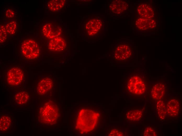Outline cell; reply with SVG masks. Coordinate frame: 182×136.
Wrapping results in <instances>:
<instances>
[{"instance_id":"obj_19","label":"cell","mask_w":182,"mask_h":136,"mask_svg":"<svg viewBox=\"0 0 182 136\" xmlns=\"http://www.w3.org/2000/svg\"><path fill=\"white\" fill-rule=\"evenodd\" d=\"M142 115V112L141 111L137 109L133 110H130L127 112L126 118L130 121H136L141 119Z\"/></svg>"},{"instance_id":"obj_5","label":"cell","mask_w":182,"mask_h":136,"mask_svg":"<svg viewBox=\"0 0 182 136\" xmlns=\"http://www.w3.org/2000/svg\"><path fill=\"white\" fill-rule=\"evenodd\" d=\"M132 48L127 43H121L117 45L114 50L113 57L120 62H125L129 59L133 54Z\"/></svg>"},{"instance_id":"obj_18","label":"cell","mask_w":182,"mask_h":136,"mask_svg":"<svg viewBox=\"0 0 182 136\" xmlns=\"http://www.w3.org/2000/svg\"><path fill=\"white\" fill-rule=\"evenodd\" d=\"M66 2L65 0H50L48 3L47 7L51 11L56 12L64 7Z\"/></svg>"},{"instance_id":"obj_7","label":"cell","mask_w":182,"mask_h":136,"mask_svg":"<svg viewBox=\"0 0 182 136\" xmlns=\"http://www.w3.org/2000/svg\"><path fill=\"white\" fill-rule=\"evenodd\" d=\"M24 78V73L22 69L18 67H14L10 69L7 72L6 81L9 86L16 87L22 83Z\"/></svg>"},{"instance_id":"obj_1","label":"cell","mask_w":182,"mask_h":136,"mask_svg":"<svg viewBox=\"0 0 182 136\" xmlns=\"http://www.w3.org/2000/svg\"><path fill=\"white\" fill-rule=\"evenodd\" d=\"M100 114L93 110L84 108L78 114L75 128L81 134L89 133L93 131L98 124Z\"/></svg>"},{"instance_id":"obj_11","label":"cell","mask_w":182,"mask_h":136,"mask_svg":"<svg viewBox=\"0 0 182 136\" xmlns=\"http://www.w3.org/2000/svg\"><path fill=\"white\" fill-rule=\"evenodd\" d=\"M109 8V10L113 14L120 15L128 10V5L124 1L114 0L110 4Z\"/></svg>"},{"instance_id":"obj_9","label":"cell","mask_w":182,"mask_h":136,"mask_svg":"<svg viewBox=\"0 0 182 136\" xmlns=\"http://www.w3.org/2000/svg\"><path fill=\"white\" fill-rule=\"evenodd\" d=\"M62 31L59 26L53 23H48L43 27L42 32L46 37L52 39L59 37L61 34Z\"/></svg>"},{"instance_id":"obj_24","label":"cell","mask_w":182,"mask_h":136,"mask_svg":"<svg viewBox=\"0 0 182 136\" xmlns=\"http://www.w3.org/2000/svg\"><path fill=\"white\" fill-rule=\"evenodd\" d=\"M110 136H122L124 135L123 132L116 129H112L108 135Z\"/></svg>"},{"instance_id":"obj_8","label":"cell","mask_w":182,"mask_h":136,"mask_svg":"<svg viewBox=\"0 0 182 136\" xmlns=\"http://www.w3.org/2000/svg\"><path fill=\"white\" fill-rule=\"evenodd\" d=\"M103 22L100 18H96L91 19L86 23L85 30L89 36H93L97 34L103 27Z\"/></svg>"},{"instance_id":"obj_14","label":"cell","mask_w":182,"mask_h":136,"mask_svg":"<svg viewBox=\"0 0 182 136\" xmlns=\"http://www.w3.org/2000/svg\"><path fill=\"white\" fill-rule=\"evenodd\" d=\"M65 41L62 37H57L51 39L48 47L51 51L60 52L63 51L66 47Z\"/></svg>"},{"instance_id":"obj_4","label":"cell","mask_w":182,"mask_h":136,"mask_svg":"<svg viewBox=\"0 0 182 136\" xmlns=\"http://www.w3.org/2000/svg\"><path fill=\"white\" fill-rule=\"evenodd\" d=\"M15 126L13 115L8 112H1L0 115V132L1 134L12 133Z\"/></svg>"},{"instance_id":"obj_13","label":"cell","mask_w":182,"mask_h":136,"mask_svg":"<svg viewBox=\"0 0 182 136\" xmlns=\"http://www.w3.org/2000/svg\"><path fill=\"white\" fill-rule=\"evenodd\" d=\"M137 12L139 17L147 19L153 18L155 15L154 9L147 3H141L138 5Z\"/></svg>"},{"instance_id":"obj_3","label":"cell","mask_w":182,"mask_h":136,"mask_svg":"<svg viewBox=\"0 0 182 136\" xmlns=\"http://www.w3.org/2000/svg\"><path fill=\"white\" fill-rule=\"evenodd\" d=\"M22 54L28 59H34L39 55L40 50L37 43L34 40H26L22 42L21 47Z\"/></svg>"},{"instance_id":"obj_23","label":"cell","mask_w":182,"mask_h":136,"mask_svg":"<svg viewBox=\"0 0 182 136\" xmlns=\"http://www.w3.org/2000/svg\"><path fill=\"white\" fill-rule=\"evenodd\" d=\"M144 136H156L157 134L155 131L150 127H146L144 132Z\"/></svg>"},{"instance_id":"obj_20","label":"cell","mask_w":182,"mask_h":136,"mask_svg":"<svg viewBox=\"0 0 182 136\" xmlns=\"http://www.w3.org/2000/svg\"><path fill=\"white\" fill-rule=\"evenodd\" d=\"M157 114L159 118L163 120L165 118L167 113L166 105L163 101L159 100L156 105Z\"/></svg>"},{"instance_id":"obj_10","label":"cell","mask_w":182,"mask_h":136,"mask_svg":"<svg viewBox=\"0 0 182 136\" xmlns=\"http://www.w3.org/2000/svg\"><path fill=\"white\" fill-rule=\"evenodd\" d=\"M135 25L138 30L146 31L155 28L157 23L153 18L147 19L139 17L135 20Z\"/></svg>"},{"instance_id":"obj_2","label":"cell","mask_w":182,"mask_h":136,"mask_svg":"<svg viewBox=\"0 0 182 136\" xmlns=\"http://www.w3.org/2000/svg\"><path fill=\"white\" fill-rule=\"evenodd\" d=\"M59 112L58 106L54 101L52 100L46 101L38 108L37 120L42 124L53 125L58 121Z\"/></svg>"},{"instance_id":"obj_15","label":"cell","mask_w":182,"mask_h":136,"mask_svg":"<svg viewBox=\"0 0 182 136\" xmlns=\"http://www.w3.org/2000/svg\"><path fill=\"white\" fill-rule=\"evenodd\" d=\"M167 113L172 117H176L179 114L180 110V105L178 100L173 99L167 103L166 106Z\"/></svg>"},{"instance_id":"obj_16","label":"cell","mask_w":182,"mask_h":136,"mask_svg":"<svg viewBox=\"0 0 182 136\" xmlns=\"http://www.w3.org/2000/svg\"><path fill=\"white\" fill-rule=\"evenodd\" d=\"M30 95L27 92L21 91L17 92L13 98V102L16 105L24 106L28 103Z\"/></svg>"},{"instance_id":"obj_12","label":"cell","mask_w":182,"mask_h":136,"mask_svg":"<svg viewBox=\"0 0 182 136\" xmlns=\"http://www.w3.org/2000/svg\"><path fill=\"white\" fill-rule=\"evenodd\" d=\"M53 86V82L50 78H43L39 81L37 84V93L39 95H45L52 89Z\"/></svg>"},{"instance_id":"obj_6","label":"cell","mask_w":182,"mask_h":136,"mask_svg":"<svg viewBox=\"0 0 182 136\" xmlns=\"http://www.w3.org/2000/svg\"><path fill=\"white\" fill-rule=\"evenodd\" d=\"M128 91L135 95L143 94L146 90V86L143 80L140 77L134 75L129 79L127 83Z\"/></svg>"},{"instance_id":"obj_25","label":"cell","mask_w":182,"mask_h":136,"mask_svg":"<svg viewBox=\"0 0 182 136\" xmlns=\"http://www.w3.org/2000/svg\"><path fill=\"white\" fill-rule=\"evenodd\" d=\"M5 16L8 18L13 17L15 15L14 12L13 10L11 9H7L5 12Z\"/></svg>"},{"instance_id":"obj_17","label":"cell","mask_w":182,"mask_h":136,"mask_svg":"<svg viewBox=\"0 0 182 136\" xmlns=\"http://www.w3.org/2000/svg\"><path fill=\"white\" fill-rule=\"evenodd\" d=\"M165 90V85L162 83L155 84L153 87L151 92L152 98L156 100L161 99L163 96Z\"/></svg>"},{"instance_id":"obj_21","label":"cell","mask_w":182,"mask_h":136,"mask_svg":"<svg viewBox=\"0 0 182 136\" xmlns=\"http://www.w3.org/2000/svg\"><path fill=\"white\" fill-rule=\"evenodd\" d=\"M5 27L7 33L10 35H13L16 32L17 24L14 21H10L6 23Z\"/></svg>"},{"instance_id":"obj_22","label":"cell","mask_w":182,"mask_h":136,"mask_svg":"<svg viewBox=\"0 0 182 136\" xmlns=\"http://www.w3.org/2000/svg\"><path fill=\"white\" fill-rule=\"evenodd\" d=\"M7 33L5 26L3 25H1L0 26V42L1 44L6 40L7 37Z\"/></svg>"}]
</instances>
